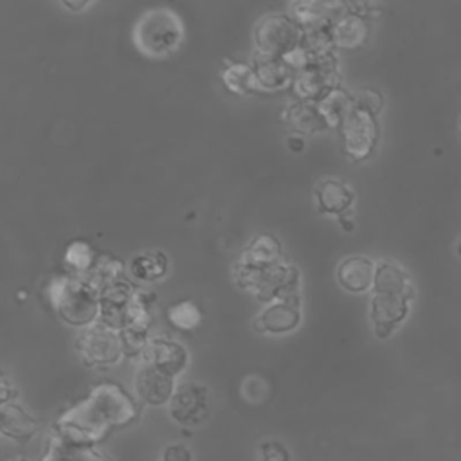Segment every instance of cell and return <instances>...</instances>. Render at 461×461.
<instances>
[{
    "instance_id": "f546056e",
    "label": "cell",
    "mask_w": 461,
    "mask_h": 461,
    "mask_svg": "<svg viewBox=\"0 0 461 461\" xmlns=\"http://www.w3.org/2000/svg\"><path fill=\"white\" fill-rule=\"evenodd\" d=\"M158 461H193V454L184 443H173L162 450Z\"/></svg>"
},
{
    "instance_id": "d4e9b609",
    "label": "cell",
    "mask_w": 461,
    "mask_h": 461,
    "mask_svg": "<svg viewBox=\"0 0 461 461\" xmlns=\"http://www.w3.org/2000/svg\"><path fill=\"white\" fill-rule=\"evenodd\" d=\"M167 270V258L164 252H142L130 261V274L140 281H157Z\"/></svg>"
},
{
    "instance_id": "52a82bcc",
    "label": "cell",
    "mask_w": 461,
    "mask_h": 461,
    "mask_svg": "<svg viewBox=\"0 0 461 461\" xmlns=\"http://www.w3.org/2000/svg\"><path fill=\"white\" fill-rule=\"evenodd\" d=\"M294 92L301 101H319L330 90L339 86L337 59L333 52L312 56L306 68L297 70L292 81Z\"/></svg>"
},
{
    "instance_id": "7c38bea8",
    "label": "cell",
    "mask_w": 461,
    "mask_h": 461,
    "mask_svg": "<svg viewBox=\"0 0 461 461\" xmlns=\"http://www.w3.org/2000/svg\"><path fill=\"white\" fill-rule=\"evenodd\" d=\"M144 362L151 364L153 367L160 369L162 373L169 375V376H176L180 375L189 362V355L185 351V348L171 339L166 337H155L149 339L146 349H144Z\"/></svg>"
},
{
    "instance_id": "8fae6325",
    "label": "cell",
    "mask_w": 461,
    "mask_h": 461,
    "mask_svg": "<svg viewBox=\"0 0 461 461\" xmlns=\"http://www.w3.org/2000/svg\"><path fill=\"white\" fill-rule=\"evenodd\" d=\"M301 322V297L299 294L279 297L268 303L258 315L256 326L265 333H286Z\"/></svg>"
},
{
    "instance_id": "83f0119b",
    "label": "cell",
    "mask_w": 461,
    "mask_h": 461,
    "mask_svg": "<svg viewBox=\"0 0 461 461\" xmlns=\"http://www.w3.org/2000/svg\"><path fill=\"white\" fill-rule=\"evenodd\" d=\"M261 461H292L290 450L277 439L263 441L259 447Z\"/></svg>"
},
{
    "instance_id": "30bf717a",
    "label": "cell",
    "mask_w": 461,
    "mask_h": 461,
    "mask_svg": "<svg viewBox=\"0 0 461 461\" xmlns=\"http://www.w3.org/2000/svg\"><path fill=\"white\" fill-rule=\"evenodd\" d=\"M411 297L402 294L373 290L369 315L376 337H389L405 321L411 310Z\"/></svg>"
},
{
    "instance_id": "ffe728a7",
    "label": "cell",
    "mask_w": 461,
    "mask_h": 461,
    "mask_svg": "<svg viewBox=\"0 0 461 461\" xmlns=\"http://www.w3.org/2000/svg\"><path fill=\"white\" fill-rule=\"evenodd\" d=\"M373 290L394 292V294L407 295L411 299L414 295V288H412L409 274L400 265H396L393 261H387V259L376 263Z\"/></svg>"
},
{
    "instance_id": "e0dca14e",
    "label": "cell",
    "mask_w": 461,
    "mask_h": 461,
    "mask_svg": "<svg viewBox=\"0 0 461 461\" xmlns=\"http://www.w3.org/2000/svg\"><path fill=\"white\" fill-rule=\"evenodd\" d=\"M330 29H331L333 45L342 49L360 47L367 38V22L364 14L355 13L353 9L342 14L339 20H335Z\"/></svg>"
},
{
    "instance_id": "44dd1931",
    "label": "cell",
    "mask_w": 461,
    "mask_h": 461,
    "mask_svg": "<svg viewBox=\"0 0 461 461\" xmlns=\"http://www.w3.org/2000/svg\"><path fill=\"white\" fill-rule=\"evenodd\" d=\"M290 126L299 133H315L322 131L328 126V121L324 119L322 112L319 110V104L315 101H297L292 104L286 112Z\"/></svg>"
},
{
    "instance_id": "9c48e42d",
    "label": "cell",
    "mask_w": 461,
    "mask_h": 461,
    "mask_svg": "<svg viewBox=\"0 0 461 461\" xmlns=\"http://www.w3.org/2000/svg\"><path fill=\"white\" fill-rule=\"evenodd\" d=\"M167 409L169 416L178 425L196 427L205 421L209 414V391L202 384L184 382L176 385Z\"/></svg>"
},
{
    "instance_id": "603a6c76",
    "label": "cell",
    "mask_w": 461,
    "mask_h": 461,
    "mask_svg": "<svg viewBox=\"0 0 461 461\" xmlns=\"http://www.w3.org/2000/svg\"><path fill=\"white\" fill-rule=\"evenodd\" d=\"M221 81L234 94H249V92L259 90L254 67L243 61H230L221 70Z\"/></svg>"
},
{
    "instance_id": "4fadbf2b",
    "label": "cell",
    "mask_w": 461,
    "mask_h": 461,
    "mask_svg": "<svg viewBox=\"0 0 461 461\" xmlns=\"http://www.w3.org/2000/svg\"><path fill=\"white\" fill-rule=\"evenodd\" d=\"M175 378L153 367L151 364H142L135 376V393L140 402L158 407L171 402L175 393Z\"/></svg>"
},
{
    "instance_id": "ac0fdd59",
    "label": "cell",
    "mask_w": 461,
    "mask_h": 461,
    "mask_svg": "<svg viewBox=\"0 0 461 461\" xmlns=\"http://www.w3.org/2000/svg\"><path fill=\"white\" fill-rule=\"evenodd\" d=\"M0 429L4 436L18 441H27L38 432V421L25 412L18 403H2Z\"/></svg>"
},
{
    "instance_id": "9a60e30c",
    "label": "cell",
    "mask_w": 461,
    "mask_h": 461,
    "mask_svg": "<svg viewBox=\"0 0 461 461\" xmlns=\"http://www.w3.org/2000/svg\"><path fill=\"white\" fill-rule=\"evenodd\" d=\"M252 67L261 90H281L294 81L295 72L283 58L254 52Z\"/></svg>"
},
{
    "instance_id": "7402d4cb",
    "label": "cell",
    "mask_w": 461,
    "mask_h": 461,
    "mask_svg": "<svg viewBox=\"0 0 461 461\" xmlns=\"http://www.w3.org/2000/svg\"><path fill=\"white\" fill-rule=\"evenodd\" d=\"M241 263L250 265V267H263V265H272L281 261V243L270 236V234H258L249 247L243 250Z\"/></svg>"
},
{
    "instance_id": "1f68e13d",
    "label": "cell",
    "mask_w": 461,
    "mask_h": 461,
    "mask_svg": "<svg viewBox=\"0 0 461 461\" xmlns=\"http://www.w3.org/2000/svg\"><path fill=\"white\" fill-rule=\"evenodd\" d=\"M456 250H457V256L461 258V238H459V241H457V249H456Z\"/></svg>"
},
{
    "instance_id": "f1b7e54d",
    "label": "cell",
    "mask_w": 461,
    "mask_h": 461,
    "mask_svg": "<svg viewBox=\"0 0 461 461\" xmlns=\"http://www.w3.org/2000/svg\"><path fill=\"white\" fill-rule=\"evenodd\" d=\"M353 101L375 115L378 113V110L382 108V103H384L382 95L373 88H362L360 92H357V95H353Z\"/></svg>"
},
{
    "instance_id": "277c9868",
    "label": "cell",
    "mask_w": 461,
    "mask_h": 461,
    "mask_svg": "<svg viewBox=\"0 0 461 461\" xmlns=\"http://www.w3.org/2000/svg\"><path fill=\"white\" fill-rule=\"evenodd\" d=\"M234 277L240 286L252 292L259 301L265 303L297 294L301 281L299 270L283 259L263 267H250L238 261L234 267Z\"/></svg>"
},
{
    "instance_id": "7a4b0ae2",
    "label": "cell",
    "mask_w": 461,
    "mask_h": 461,
    "mask_svg": "<svg viewBox=\"0 0 461 461\" xmlns=\"http://www.w3.org/2000/svg\"><path fill=\"white\" fill-rule=\"evenodd\" d=\"M47 295L56 313L72 326H90L99 319V290L79 274L52 279L47 288Z\"/></svg>"
},
{
    "instance_id": "5b68a950",
    "label": "cell",
    "mask_w": 461,
    "mask_h": 461,
    "mask_svg": "<svg viewBox=\"0 0 461 461\" xmlns=\"http://www.w3.org/2000/svg\"><path fill=\"white\" fill-rule=\"evenodd\" d=\"M256 52L285 58L303 41V29L286 14H265L254 29Z\"/></svg>"
},
{
    "instance_id": "4316f807",
    "label": "cell",
    "mask_w": 461,
    "mask_h": 461,
    "mask_svg": "<svg viewBox=\"0 0 461 461\" xmlns=\"http://www.w3.org/2000/svg\"><path fill=\"white\" fill-rule=\"evenodd\" d=\"M65 259L79 276H85L95 265L97 256L86 241H72L65 250Z\"/></svg>"
},
{
    "instance_id": "ba28073f",
    "label": "cell",
    "mask_w": 461,
    "mask_h": 461,
    "mask_svg": "<svg viewBox=\"0 0 461 461\" xmlns=\"http://www.w3.org/2000/svg\"><path fill=\"white\" fill-rule=\"evenodd\" d=\"M77 349L88 366H110L119 362V358L124 355L121 331L101 321L86 326L81 331Z\"/></svg>"
},
{
    "instance_id": "5bb4252c",
    "label": "cell",
    "mask_w": 461,
    "mask_h": 461,
    "mask_svg": "<svg viewBox=\"0 0 461 461\" xmlns=\"http://www.w3.org/2000/svg\"><path fill=\"white\" fill-rule=\"evenodd\" d=\"M376 263L366 256H349L340 261L337 279L348 292H366L373 288Z\"/></svg>"
},
{
    "instance_id": "6da1fadb",
    "label": "cell",
    "mask_w": 461,
    "mask_h": 461,
    "mask_svg": "<svg viewBox=\"0 0 461 461\" xmlns=\"http://www.w3.org/2000/svg\"><path fill=\"white\" fill-rule=\"evenodd\" d=\"M139 405L135 398L115 382H101L68 407L54 421V434L86 447H97L113 430L135 421Z\"/></svg>"
},
{
    "instance_id": "8992f818",
    "label": "cell",
    "mask_w": 461,
    "mask_h": 461,
    "mask_svg": "<svg viewBox=\"0 0 461 461\" xmlns=\"http://www.w3.org/2000/svg\"><path fill=\"white\" fill-rule=\"evenodd\" d=\"M339 128L344 149L351 158L362 160L373 153L378 140V124L375 113L353 101V106L344 115Z\"/></svg>"
},
{
    "instance_id": "d6986e66",
    "label": "cell",
    "mask_w": 461,
    "mask_h": 461,
    "mask_svg": "<svg viewBox=\"0 0 461 461\" xmlns=\"http://www.w3.org/2000/svg\"><path fill=\"white\" fill-rule=\"evenodd\" d=\"M315 194L319 211L326 214H342L353 202V191L337 178H324L319 182Z\"/></svg>"
},
{
    "instance_id": "4dcf8cb0",
    "label": "cell",
    "mask_w": 461,
    "mask_h": 461,
    "mask_svg": "<svg viewBox=\"0 0 461 461\" xmlns=\"http://www.w3.org/2000/svg\"><path fill=\"white\" fill-rule=\"evenodd\" d=\"M65 5H67V7H70V9H79V7L86 5V2H83V4H70V2H65Z\"/></svg>"
},
{
    "instance_id": "d6a6232c",
    "label": "cell",
    "mask_w": 461,
    "mask_h": 461,
    "mask_svg": "<svg viewBox=\"0 0 461 461\" xmlns=\"http://www.w3.org/2000/svg\"><path fill=\"white\" fill-rule=\"evenodd\" d=\"M11 461H27V459H11Z\"/></svg>"
},
{
    "instance_id": "484cf974",
    "label": "cell",
    "mask_w": 461,
    "mask_h": 461,
    "mask_svg": "<svg viewBox=\"0 0 461 461\" xmlns=\"http://www.w3.org/2000/svg\"><path fill=\"white\" fill-rule=\"evenodd\" d=\"M167 319L169 322L178 328V330H193L200 324L202 313L198 306L191 301H180L167 310Z\"/></svg>"
},
{
    "instance_id": "e575fe53",
    "label": "cell",
    "mask_w": 461,
    "mask_h": 461,
    "mask_svg": "<svg viewBox=\"0 0 461 461\" xmlns=\"http://www.w3.org/2000/svg\"><path fill=\"white\" fill-rule=\"evenodd\" d=\"M459 86H461V77H459Z\"/></svg>"
},
{
    "instance_id": "cb8c5ba5",
    "label": "cell",
    "mask_w": 461,
    "mask_h": 461,
    "mask_svg": "<svg viewBox=\"0 0 461 461\" xmlns=\"http://www.w3.org/2000/svg\"><path fill=\"white\" fill-rule=\"evenodd\" d=\"M315 103L319 104V110L322 112L324 119L328 121V126L335 128V126H340L344 115L353 106V95H349L340 86H337Z\"/></svg>"
},
{
    "instance_id": "836d02e7",
    "label": "cell",
    "mask_w": 461,
    "mask_h": 461,
    "mask_svg": "<svg viewBox=\"0 0 461 461\" xmlns=\"http://www.w3.org/2000/svg\"><path fill=\"white\" fill-rule=\"evenodd\" d=\"M459 131H461V121H459Z\"/></svg>"
},
{
    "instance_id": "3957f363",
    "label": "cell",
    "mask_w": 461,
    "mask_h": 461,
    "mask_svg": "<svg viewBox=\"0 0 461 461\" xmlns=\"http://www.w3.org/2000/svg\"><path fill=\"white\" fill-rule=\"evenodd\" d=\"M131 38L144 56L162 58L180 45L184 25L175 11L167 7H153L137 18Z\"/></svg>"
},
{
    "instance_id": "2e32d148",
    "label": "cell",
    "mask_w": 461,
    "mask_h": 461,
    "mask_svg": "<svg viewBox=\"0 0 461 461\" xmlns=\"http://www.w3.org/2000/svg\"><path fill=\"white\" fill-rule=\"evenodd\" d=\"M41 461H110V459L97 447L76 445L52 432V436L47 441V448Z\"/></svg>"
}]
</instances>
